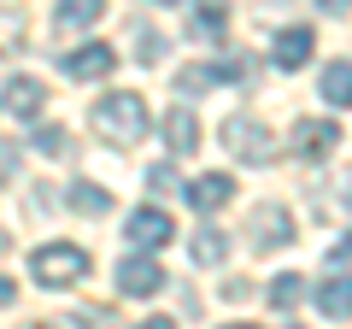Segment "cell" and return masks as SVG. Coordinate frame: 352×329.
Masks as SVG:
<instances>
[{
    "mask_svg": "<svg viewBox=\"0 0 352 329\" xmlns=\"http://www.w3.org/2000/svg\"><path fill=\"white\" fill-rule=\"evenodd\" d=\"M94 129H100L112 147H135V141L147 136V100H141L135 89L106 94V100L94 106Z\"/></svg>",
    "mask_w": 352,
    "mask_h": 329,
    "instance_id": "1",
    "label": "cell"
},
{
    "mask_svg": "<svg viewBox=\"0 0 352 329\" xmlns=\"http://www.w3.org/2000/svg\"><path fill=\"white\" fill-rule=\"evenodd\" d=\"M30 277H36L41 288H71V282L88 277V253H82V247H71V241L36 247V253H30Z\"/></svg>",
    "mask_w": 352,
    "mask_h": 329,
    "instance_id": "2",
    "label": "cell"
},
{
    "mask_svg": "<svg viewBox=\"0 0 352 329\" xmlns=\"http://www.w3.org/2000/svg\"><path fill=\"white\" fill-rule=\"evenodd\" d=\"M223 147L235 153V159H247V164H270V159H276L270 129L252 124V118H229V124H223Z\"/></svg>",
    "mask_w": 352,
    "mask_h": 329,
    "instance_id": "3",
    "label": "cell"
},
{
    "mask_svg": "<svg viewBox=\"0 0 352 329\" xmlns=\"http://www.w3.org/2000/svg\"><path fill=\"white\" fill-rule=\"evenodd\" d=\"M247 235H252V247H258V253H276V247H288V241H294V217H288V206H252Z\"/></svg>",
    "mask_w": 352,
    "mask_h": 329,
    "instance_id": "4",
    "label": "cell"
},
{
    "mask_svg": "<svg viewBox=\"0 0 352 329\" xmlns=\"http://www.w3.org/2000/svg\"><path fill=\"white\" fill-rule=\"evenodd\" d=\"M135 247H170V235H176V224H170V212H159V206H141V212H129V229H124Z\"/></svg>",
    "mask_w": 352,
    "mask_h": 329,
    "instance_id": "5",
    "label": "cell"
},
{
    "mask_svg": "<svg viewBox=\"0 0 352 329\" xmlns=\"http://www.w3.org/2000/svg\"><path fill=\"white\" fill-rule=\"evenodd\" d=\"M335 147H340V129L329 118H300V129H294V153L300 159H329Z\"/></svg>",
    "mask_w": 352,
    "mask_h": 329,
    "instance_id": "6",
    "label": "cell"
},
{
    "mask_svg": "<svg viewBox=\"0 0 352 329\" xmlns=\"http://www.w3.org/2000/svg\"><path fill=\"white\" fill-rule=\"evenodd\" d=\"M164 288V265H153V259H124L118 265V294H135V300H147V294Z\"/></svg>",
    "mask_w": 352,
    "mask_h": 329,
    "instance_id": "7",
    "label": "cell"
},
{
    "mask_svg": "<svg viewBox=\"0 0 352 329\" xmlns=\"http://www.w3.org/2000/svg\"><path fill=\"white\" fill-rule=\"evenodd\" d=\"M118 65V53L106 47V41H88V47H76V53H65V71L76 76V83H94V76H106Z\"/></svg>",
    "mask_w": 352,
    "mask_h": 329,
    "instance_id": "8",
    "label": "cell"
},
{
    "mask_svg": "<svg viewBox=\"0 0 352 329\" xmlns=\"http://www.w3.org/2000/svg\"><path fill=\"white\" fill-rule=\"evenodd\" d=\"M188 200H194V212H223V206L235 200V182H229L223 171H206V177L188 182Z\"/></svg>",
    "mask_w": 352,
    "mask_h": 329,
    "instance_id": "9",
    "label": "cell"
},
{
    "mask_svg": "<svg viewBox=\"0 0 352 329\" xmlns=\"http://www.w3.org/2000/svg\"><path fill=\"white\" fill-rule=\"evenodd\" d=\"M41 106H47V89H41L36 76H12L6 83V112L12 118H36Z\"/></svg>",
    "mask_w": 352,
    "mask_h": 329,
    "instance_id": "10",
    "label": "cell"
},
{
    "mask_svg": "<svg viewBox=\"0 0 352 329\" xmlns=\"http://www.w3.org/2000/svg\"><path fill=\"white\" fill-rule=\"evenodd\" d=\"M311 53H317V36H311V30H282V36H276V53H270V59H276L282 71H300Z\"/></svg>",
    "mask_w": 352,
    "mask_h": 329,
    "instance_id": "11",
    "label": "cell"
},
{
    "mask_svg": "<svg viewBox=\"0 0 352 329\" xmlns=\"http://www.w3.org/2000/svg\"><path fill=\"white\" fill-rule=\"evenodd\" d=\"M164 141H170V153H194L200 147V118H194L188 106L164 112Z\"/></svg>",
    "mask_w": 352,
    "mask_h": 329,
    "instance_id": "12",
    "label": "cell"
},
{
    "mask_svg": "<svg viewBox=\"0 0 352 329\" xmlns=\"http://www.w3.org/2000/svg\"><path fill=\"white\" fill-rule=\"evenodd\" d=\"M323 100L329 106H352V59H335L323 71Z\"/></svg>",
    "mask_w": 352,
    "mask_h": 329,
    "instance_id": "13",
    "label": "cell"
},
{
    "mask_svg": "<svg viewBox=\"0 0 352 329\" xmlns=\"http://www.w3.org/2000/svg\"><path fill=\"white\" fill-rule=\"evenodd\" d=\"M317 306H323L329 317H352V277H329L323 288H317Z\"/></svg>",
    "mask_w": 352,
    "mask_h": 329,
    "instance_id": "14",
    "label": "cell"
},
{
    "mask_svg": "<svg viewBox=\"0 0 352 329\" xmlns=\"http://www.w3.org/2000/svg\"><path fill=\"white\" fill-rule=\"evenodd\" d=\"M106 12V0H59V30H88Z\"/></svg>",
    "mask_w": 352,
    "mask_h": 329,
    "instance_id": "15",
    "label": "cell"
},
{
    "mask_svg": "<svg viewBox=\"0 0 352 329\" xmlns=\"http://www.w3.org/2000/svg\"><path fill=\"white\" fill-rule=\"evenodd\" d=\"M223 24H229V12H223V6H194L188 36H194V41H217V36H223Z\"/></svg>",
    "mask_w": 352,
    "mask_h": 329,
    "instance_id": "16",
    "label": "cell"
},
{
    "mask_svg": "<svg viewBox=\"0 0 352 329\" xmlns=\"http://www.w3.org/2000/svg\"><path fill=\"white\" fill-rule=\"evenodd\" d=\"M223 259H229L223 229H200V235H194V265H223Z\"/></svg>",
    "mask_w": 352,
    "mask_h": 329,
    "instance_id": "17",
    "label": "cell"
},
{
    "mask_svg": "<svg viewBox=\"0 0 352 329\" xmlns=\"http://www.w3.org/2000/svg\"><path fill=\"white\" fill-rule=\"evenodd\" d=\"M217 83V65H188V71H176V89L182 94H206Z\"/></svg>",
    "mask_w": 352,
    "mask_h": 329,
    "instance_id": "18",
    "label": "cell"
},
{
    "mask_svg": "<svg viewBox=\"0 0 352 329\" xmlns=\"http://www.w3.org/2000/svg\"><path fill=\"white\" fill-rule=\"evenodd\" d=\"M71 206H76V212H106V206H112V194L94 189V182H71Z\"/></svg>",
    "mask_w": 352,
    "mask_h": 329,
    "instance_id": "19",
    "label": "cell"
},
{
    "mask_svg": "<svg viewBox=\"0 0 352 329\" xmlns=\"http://www.w3.org/2000/svg\"><path fill=\"white\" fill-rule=\"evenodd\" d=\"M300 294H305V277H294V270H288V277H276V282H270V306H294Z\"/></svg>",
    "mask_w": 352,
    "mask_h": 329,
    "instance_id": "20",
    "label": "cell"
},
{
    "mask_svg": "<svg viewBox=\"0 0 352 329\" xmlns=\"http://www.w3.org/2000/svg\"><path fill=\"white\" fill-rule=\"evenodd\" d=\"M24 41V12H0V53H12Z\"/></svg>",
    "mask_w": 352,
    "mask_h": 329,
    "instance_id": "21",
    "label": "cell"
},
{
    "mask_svg": "<svg viewBox=\"0 0 352 329\" xmlns=\"http://www.w3.org/2000/svg\"><path fill=\"white\" fill-rule=\"evenodd\" d=\"M36 147L59 159V153H71V141H65V129H59V124H41V129H36Z\"/></svg>",
    "mask_w": 352,
    "mask_h": 329,
    "instance_id": "22",
    "label": "cell"
},
{
    "mask_svg": "<svg viewBox=\"0 0 352 329\" xmlns=\"http://www.w3.org/2000/svg\"><path fill=\"white\" fill-rule=\"evenodd\" d=\"M135 59H141V65H153V59H159V36H153L147 24H135Z\"/></svg>",
    "mask_w": 352,
    "mask_h": 329,
    "instance_id": "23",
    "label": "cell"
},
{
    "mask_svg": "<svg viewBox=\"0 0 352 329\" xmlns=\"http://www.w3.org/2000/svg\"><path fill=\"white\" fill-rule=\"evenodd\" d=\"M12 171H18V141H12V136H0V189L12 182Z\"/></svg>",
    "mask_w": 352,
    "mask_h": 329,
    "instance_id": "24",
    "label": "cell"
},
{
    "mask_svg": "<svg viewBox=\"0 0 352 329\" xmlns=\"http://www.w3.org/2000/svg\"><path fill=\"white\" fill-rule=\"evenodd\" d=\"M147 189L153 194H170L176 189V171H170V164H153V171H147Z\"/></svg>",
    "mask_w": 352,
    "mask_h": 329,
    "instance_id": "25",
    "label": "cell"
},
{
    "mask_svg": "<svg viewBox=\"0 0 352 329\" xmlns=\"http://www.w3.org/2000/svg\"><path fill=\"white\" fill-rule=\"evenodd\" d=\"M329 259H335V265H352V235H346V241H335V253H329Z\"/></svg>",
    "mask_w": 352,
    "mask_h": 329,
    "instance_id": "26",
    "label": "cell"
},
{
    "mask_svg": "<svg viewBox=\"0 0 352 329\" xmlns=\"http://www.w3.org/2000/svg\"><path fill=\"white\" fill-rule=\"evenodd\" d=\"M317 6H323L329 18H340V12H346V6H352V0H317Z\"/></svg>",
    "mask_w": 352,
    "mask_h": 329,
    "instance_id": "27",
    "label": "cell"
},
{
    "mask_svg": "<svg viewBox=\"0 0 352 329\" xmlns=\"http://www.w3.org/2000/svg\"><path fill=\"white\" fill-rule=\"evenodd\" d=\"M18 300V288H12V277H0V306H12Z\"/></svg>",
    "mask_w": 352,
    "mask_h": 329,
    "instance_id": "28",
    "label": "cell"
},
{
    "mask_svg": "<svg viewBox=\"0 0 352 329\" xmlns=\"http://www.w3.org/2000/svg\"><path fill=\"white\" fill-rule=\"evenodd\" d=\"M135 329H176V323H170V317H141Z\"/></svg>",
    "mask_w": 352,
    "mask_h": 329,
    "instance_id": "29",
    "label": "cell"
},
{
    "mask_svg": "<svg viewBox=\"0 0 352 329\" xmlns=\"http://www.w3.org/2000/svg\"><path fill=\"white\" fill-rule=\"evenodd\" d=\"M223 329H258V323H223Z\"/></svg>",
    "mask_w": 352,
    "mask_h": 329,
    "instance_id": "30",
    "label": "cell"
},
{
    "mask_svg": "<svg viewBox=\"0 0 352 329\" xmlns=\"http://www.w3.org/2000/svg\"><path fill=\"white\" fill-rule=\"evenodd\" d=\"M24 329H59V323H24Z\"/></svg>",
    "mask_w": 352,
    "mask_h": 329,
    "instance_id": "31",
    "label": "cell"
},
{
    "mask_svg": "<svg viewBox=\"0 0 352 329\" xmlns=\"http://www.w3.org/2000/svg\"><path fill=\"white\" fill-rule=\"evenodd\" d=\"M153 6H182V0H153Z\"/></svg>",
    "mask_w": 352,
    "mask_h": 329,
    "instance_id": "32",
    "label": "cell"
}]
</instances>
